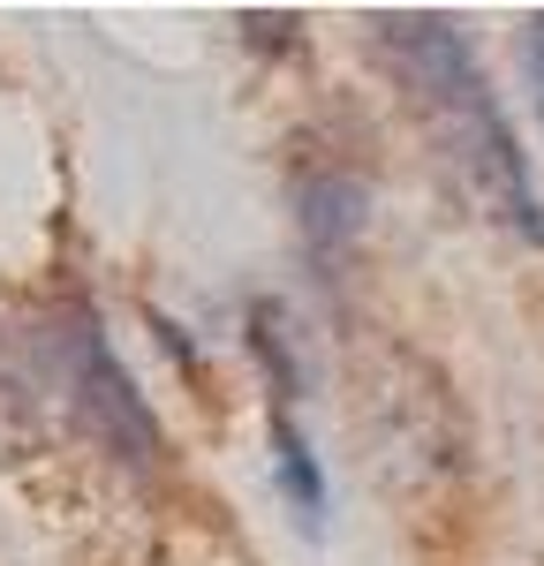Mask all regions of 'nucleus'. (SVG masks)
<instances>
[{"label":"nucleus","mask_w":544,"mask_h":566,"mask_svg":"<svg viewBox=\"0 0 544 566\" xmlns=\"http://www.w3.org/2000/svg\"><path fill=\"white\" fill-rule=\"evenodd\" d=\"M370 39H378V61L394 69L401 98L416 106L423 136L439 144L447 175L469 189V205L492 227H506L514 242L544 250L537 175H530L514 129H506V114H499L492 76H484L469 31L453 15H431V8H386V15H370Z\"/></svg>","instance_id":"obj_1"},{"label":"nucleus","mask_w":544,"mask_h":566,"mask_svg":"<svg viewBox=\"0 0 544 566\" xmlns=\"http://www.w3.org/2000/svg\"><path fill=\"white\" fill-rule=\"evenodd\" d=\"M0 400H15L31 416H45V400H53V416L69 431H84L106 461H122L136 476L159 469V446H167L159 416L136 392V378L122 370V355L106 348V333H98V317L84 303L45 310L15 340V355L0 348Z\"/></svg>","instance_id":"obj_2"},{"label":"nucleus","mask_w":544,"mask_h":566,"mask_svg":"<svg viewBox=\"0 0 544 566\" xmlns=\"http://www.w3.org/2000/svg\"><path fill=\"white\" fill-rule=\"evenodd\" d=\"M295 227H303V250L325 280H341L356 264V242L370 227V181L356 167H333V159H311L295 175Z\"/></svg>","instance_id":"obj_3"},{"label":"nucleus","mask_w":544,"mask_h":566,"mask_svg":"<svg viewBox=\"0 0 544 566\" xmlns=\"http://www.w3.org/2000/svg\"><path fill=\"white\" fill-rule=\"evenodd\" d=\"M272 476H280V499L295 506V522H303V528L325 522V469H317L311 438L295 431L287 408H272Z\"/></svg>","instance_id":"obj_4"},{"label":"nucleus","mask_w":544,"mask_h":566,"mask_svg":"<svg viewBox=\"0 0 544 566\" xmlns=\"http://www.w3.org/2000/svg\"><path fill=\"white\" fill-rule=\"evenodd\" d=\"M242 325H250V355H258V370H265V386H272V408H295V392H303V355H295L287 310L272 303V295H258Z\"/></svg>","instance_id":"obj_5"},{"label":"nucleus","mask_w":544,"mask_h":566,"mask_svg":"<svg viewBox=\"0 0 544 566\" xmlns=\"http://www.w3.org/2000/svg\"><path fill=\"white\" fill-rule=\"evenodd\" d=\"M522 69H530V91H537V114H544V15H530V31H522Z\"/></svg>","instance_id":"obj_6"},{"label":"nucleus","mask_w":544,"mask_h":566,"mask_svg":"<svg viewBox=\"0 0 544 566\" xmlns=\"http://www.w3.org/2000/svg\"><path fill=\"white\" fill-rule=\"evenodd\" d=\"M242 31L258 45H295V15H242Z\"/></svg>","instance_id":"obj_7"}]
</instances>
